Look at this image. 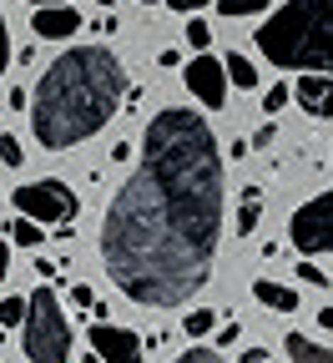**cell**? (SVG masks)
Returning a JSON list of instances; mask_svg holds the SVG:
<instances>
[{"mask_svg": "<svg viewBox=\"0 0 333 363\" xmlns=\"http://www.w3.org/2000/svg\"><path fill=\"white\" fill-rule=\"evenodd\" d=\"M222 202L227 172L217 131L192 106H162L102 217L107 278L141 308H182L212 278Z\"/></svg>", "mask_w": 333, "mask_h": 363, "instance_id": "1", "label": "cell"}, {"mask_svg": "<svg viewBox=\"0 0 333 363\" xmlns=\"http://www.w3.org/2000/svg\"><path fill=\"white\" fill-rule=\"evenodd\" d=\"M126 96V71L107 45H76L61 51L36 81L31 131L45 152H66L86 136H97Z\"/></svg>", "mask_w": 333, "mask_h": 363, "instance_id": "2", "label": "cell"}, {"mask_svg": "<svg viewBox=\"0 0 333 363\" xmlns=\"http://www.w3.org/2000/svg\"><path fill=\"white\" fill-rule=\"evenodd\" d=\"M253 45L278 71L333 76V0H283L258 26Z\"/></svg>", "mask_w": 333, "mask_h": 363, "instance_id": "3", "label": "cell"}, {"mask_svg": "<svg viewBox=\"0 0 333 363\" xmlns=\"http://www.w3.org/2000/svg\"><path fill=\"white\" fill-rule=\"evenodd\" d=\"M21 348L31 363H66L71 358V323L61 313V298L51 288H36L26 298V318H21Z\"/></svg>", "mask_w": 333, "mask_h": 363, "instance_id": "4", "label": "cell"}, {"mask_svg": "<svg viewBox=\"0 0 333 363\" xmlns=\"http://www.w3.org/2000/svg\"><path fill=\"white\" fill-rule=\"evenodd\" d=\"M11 207H16L21 217L40 222V227H61V222H76V212H81L76 192L66 187L61 177H45V182H26V187H16V192H11Z\"/></svg>", "mask_w": 333, "mask_h": 363, "instance_id": "5", "label": "cell"}, {"mask_svg": "<svg viewBox=\"0 0 333 363\" xmlns=\"http://www.w3.org/2000/svg\"><path fill=\"white\" fill-rule=\"evenodd\" d=\"M288 238H293L298 252H333V187L318 192V197H308V202L293 212Z\"/></svg>", "mask_w": 333, "mask_h": 363, "instance_id": "6", "label": "cell"}, {"mask_svg": "<svg viewBox=\"0 0 333 363\" xmlns=\"http://www.w3.org/2000/svg\"><path fill=\"white\" fill-rule=\"evenodd\" d=\"M182 81H187V91H192L207 111H222L227 106V71H222L217 56H192V61L182 66Z\"/></svg>", "mask_w": 333, "mask_h": 363, "instance_id": "7", "label": "cell"}, {"mask_svg": "<svg viewBox=\"0 0 333 363\" xmlns=\"http://www.w3.org/2000/svg\"><path fill=\"white\" fill-rule=\"evenodd\" d=\"M91 353H97L102 363H141V338L121 323H102L91 328Z\"/></svg>", "mask_w": 333, "mask_h": 363, "instance_id": "8", "label": "cell"}, {"mask_svg": "<svg viewBox=\"0 0 333 363\" xmlns=\"http://www.w3.org/2000/svg\"><path fill=\"white\" fill-rule=\"evenodd\" d=\"M293 91V101L308 111V116H333V76H318V71H303Z\"/></svg>", "mask_w": 333, "mask_h": 363, "instance_id": "9", "label": "cell"}, {"mask_svg": "<svg viewBox=\"0 0 333 363\" xmlns=\"http://www.w3.org/2000/svg\"><path fill=\"white\" fill-rule=\"evenodd\" d=\"M31 30L40 40H71L81 30V11H71V6H40V11H31Z\"/></svg>", "mask_w": 333, "mask_h": 363, "instance_id": "10", "label": "cell"}, {"mask_svg": "<svg viewBox=\"0 0 333 363\" xmlns=\"http://www.w3.org/2000/svg\"><path fill=\"white\" fill-rule=\"evenodd\" d=\"M253 298H258L268 313H298V303H303L293 288H283V283H273V278H258V283H253Z\"/></svg>", "mask_w": 333, "mask_h": 363, "instance_id": "11", "label": "cell"}, {"mask_svg": "<svg viewBox=\"0 0 333 363\" xmlns=\"http://www.w3.org/2000/svg\"><path fill=\"white\" fill-rule=\"evenodd\" d=\"M288 358L293 363H333V348L328 343H313L308 333H288Z\"/></svg>", "mask_w": 333, "mask_h": 363, "instance_id": "12", "label": "cell"}, {"mask_svg": "<svg viewBox=\"0 0 333 363\" xmlns=\"http://www.w3.org/2000/svg\"><path fill=\"white\" fill-rule=\"evenodd\" d=\"M258 217H263V192L248 187V192H243V207H237V238L258 233Z\"/></svg>", "mask_w": 333, "mask_h": 363, "instance_id": "13", "label": "cell"}, {"mask_svg": "<svg viewBox=\"0 0 333 363\" xmlns=\"http://www.w3.org/2000/svg\"><path fill=\"white\" fill-rule=\"evenodd\" d=\"M222 71H227V81H232V86H243V91H253V86H258V66H253L248 56H237V51L222 61Z\"/></svg>", "mask_w": 333, "mask_h": 363, "instance_id": "14", "label": "cell"}, {"mask_svg": "<svg viewBox=\"0 0 333 363\" xmlns=\"http://www.w3.org/2000/svg\"><path fill=\"white\" fill-rule=\"evenodd\" d=\"M40 238H45V227H40V222L16 217V227H11V242H16V247H40Z\"/></svg>", "mask_w": 333, "mask_h": 363, "instance_id": "15", "label": "cell"}, {"mask_svg": "<svg viewBox=\"0 0 333 363\" xmlns=\"http://www.w3.org/2000/svg\"><path fill=\"white\" fill-rule=\"evenodd\" d=\"M212 328H217V313H212V308H192V313L182 318V333H192V338H202V333H212Z\"/></svg>", "mask_w": 333, "mask_h": 363, "instance_id": "16", "label": "cell"}, {"mask_svg": "<svg viewBox=\"0 0 333 363\" xmlns=\"http://www.w3.org/2000/svg\"><path fill=\"white\" fill-rule=\"evenodd\" d=\"M212 6H217L222 16H232V21H243V16H258V11H268V0H212Z\"/></svg>", "mask_w": 333, "mask_h": 363, "instance_id": "17", "label": "cell"}, {"mask_svg": "<svg viewBox=\"0 0 333 363\" xmlns=\"http://www.w3.org/2000/svg\"><path fill=\"white\" fill-rule=\"evenodd\" d=\"M187 45H192V51H207L212 45V26L202 16H187Z\"/></svg>", "mask_w": 333, "mask_h": 363, "instance_id": "18", "label": "cell"}, {"mask_svg": "<svg viewBox=\"0 0 333 363\" xmlns=\"http://www.w3.org/2000/svg\"><path fill=\"white\" fill-rule=\"evenodd\" d=\"M26 318V298H0V328H21Z\"/></svg>", "mask_w": 333, "mask_h": 363, "instance_id": "19", "label": "cell"}, {"mask_svg": "<svg viewBox=\"0 0 333 363\" xmlns=\"http://www.w3.org/2000/svg\"><path fill=\"white\" fill-rule=\"evenodd\" d=\"M288 101H293V91H288V86H283V81H278L273 91H263V111H268V116H278V111H283V106H288Z\"/></svg>", "mask_w": 333, "mask_h": 363, "instance_id": "20", "label": "cell"}, {"mask_svg": "<svg viewBox=\"0 0 333 363\" xmlns=\"http://www.w3.org/2000/svg\"><path fill=\"white\" fill-rule=\"evenodd\" d=\"M0 162H6V167H21V162H26V147L16 142L11 131H0Z\"/></svg>", "mask_w": 333, "mask_h": 363, "instance_id": "21", "label": "cell"}, {"mask_svg": "<svg viewBox=\"0 0 333 363\" xmlns=\"http://www.w3.org/2000/svg\"><path fill=\"white\" fill-rule=\"evenodd\" d=\"M298 283H308V288H328V272H323L318 262L303 257V262H298Z\"/></svg>", "mask_w": 333, "mask_h": 363, "instance_id": "22", "label": "cell"}, {"mask_svg": "<svg viewBox=\"0 0 333 363\" xmlns=\"http://www.w3.org/2000/svg\"><path fill=\"white\" fill-rule=\"evenodd\" d=\"M172 363H222V353L217 348H202V343H192L182 358H172Z\"/></svg>", "mask_w": 333, "mask_h": 363, "instance_id": "23", "label": "cell"}, {"mask_svg": "<svg viewBox=\"0 0 333 363\" xmlns=\"http://www.w3.org/2000/svg\"><path fill=\"white\" fill-rule=\"evenodd\" d=\"M237 333H243V323H237V318H227L222 333H217V348H232V343H237Z\"/></svg>", "mask_w": 333, "mask_h": 363, "instance_id": "24", "label": "cell"}, {"mask_svg": "<svg viewBox=\"0 0 333 363\" xmlns=\"http://www.w3.org/2000/svg\"><path fill=\"white\" fill-rule=\"evenodd\" d=\"M11 66V30H6V16H0V76Z\"/></svg>", "mask_w": 333, "mask_h": 363, "instance_id": "25", "label": "cell"}, {"mask_svg": "<svg viewBox=\"0 0 333 363\" xmlns=\"http://www.w3.org/2000/svg\"><path fill=\"white\" fill-rule=\"evenodd\" d=\"M167 6H172V11H182V16H197V11H207V6H212V0H167Z\"/></svg>", "mask_w": 333, "mask_h": 363, "instance_id": "26", "label": "cell"}, {"mask_svg": "<svg viewBox=\"0 0 333 363\" xmlns=\"http://www.w3.org/2000/svg\"><path fill=\"white\" fill-rule=\"evenodd\" d=\"M71 303H76V308H91V303H97V293H91L86 283H76V288H71Z\"/></svg>", "mask_w": 333, "mask_h": 363, "instance_id": "27", "label": "cell"}, {"mask_svg": "<svg viewBox=\"0 0 333 363\" xmlns=\"http://www.w3.org/2000/svg\"><path fill=\"white\" fill-rule=\"evenodd\" d=\"M273 142H278V126H263V131H258V136H253V147H258V152H268V147H273Z\"/></svg>", "mask_w": 333, "mask_h": 363, "instance_id": "28", "label": "cell"}, {"mask_svg": "<svg viewBox=\"0 0 333 363\" xmlns=\"http://www.w3.org/2000/svg\"><path fill=\"white\" fill-rule=\"evenodd\" d=\"M11 111H31V96H26V86L11 91Z\"/></svg>", "mask_w": 333, "mask_h": 363, "instance_id": "29", "label": "cell"}, {"mask_svg": "<svg viewBox=\"0 0 333 363\" xmlns=\"http://www.w3.org/2000/svg\"><path fill=\"white\" fill-rule=\"evenodd\" d=\"M6 272H11V242L0 238V283H6Z\"/></svg>", "mask_w": 333, "mask_h": 363, "instance_id": "30", "label": "cell"}, {"mask_svg": "<svg viewBox=\"0 0 333 363\" xmlns=\"http://www.w3.org/2000/svg\"><path fill=\"white\" fill-rule=\"evenodd\" d=\"M318 323H323V328L333 333V308H323V313H318Z\"/></svg>", "mask_w": 333, "mask_h": 363, "instance_id": "31", "label": "cell"}, {"mask_svg": "<svg viewBox=\"0 0 333 363\" xmlns=\"http://www.w3.org/2000/svg\"><path fill=\"white\" fill-rule=\"evenodd\" d=\"M26 6H66V0H26Z\"/></svg>", "mask_w": 333, "mask_h": 363, "instance_id": "32", "label": "cell"}, {"mask_svg": "<svg viewBox=\"0 0 333 363\" xmlns=\"http://www.w3.org/2000/svg\"><path fill=\"white\" fill-rule=\"evenodd\" d=\"M81 363H102V358H97V353H86V358H81Z\"/></svg>", "mask_w": 333, "mask_h": 363, "instance_id": "33", "label": "cell"}, {"mask_svg": "<svg viewBox=\"0 0 333 363\" xmlns=\"http://www.w3.org/2000/svg\"><path fill=\"white\" fill-rule=\"evenodd\" d=\"M141 6H157V0H141Z\"/></svg>", "mask_w": 333, "mask_h": 363, "instance_id": "34", "label": "cell"}, {"mask_svg": "<svg viewBox=\"0 0 333 363\" xmlns=\"http://www.w3.org/2000/svg\"><path fill=\"white\" fill-rule=\"evenodd\" d=\"M0 338H6V328H0Z\"/></svg>", "mask_w": 333, "mask_h": 363, "instance_id": "35", "label": "cell"}]
</instances>
